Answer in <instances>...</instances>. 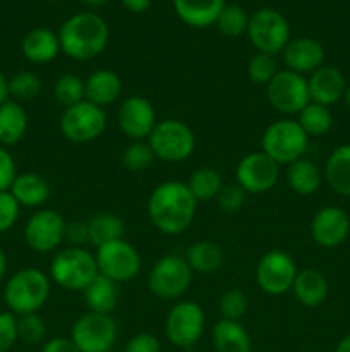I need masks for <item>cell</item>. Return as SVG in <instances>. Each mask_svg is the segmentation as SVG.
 Wrapping results in <instances>:
<instances>
[{
	"label": "cell",
	"mask_w": 350,
	"mask_h": 352,
	"mask_svg": "<svg viewBox=\"0 0 350 352\" xmlns=\"http://www.w3.org/2000/svg\"><path fill=\"white\" fill-rule=\"evenodd\" d=\"M198 201L180 181H165L148 198V217L165 236H178L191 227Z\"/></svg>",
	"instance_id": "obj_1"
},
{
	"label": "cell",
	"mask_w": 350,
	"mask_h": 352,
	"mask_svg": "<svg viewBox=\"0 0 350 352\" xmlns=\"http://www.w3.org/2000/svg\"><path fill=\"white\" fill-rule=\"evenodd\" d=\"M60 50L74 60H91L108 43V24L93 12H79L69 17L58 31Z\"/></svg>",
	"instance_id": "obj_2"
},
{
	"label": "cell",
	"mask_w": 350,
	"mask_h": 352,
	"mask_svg": "<svg viewBox=\"0 0 350 352\" xmlns=\"http://www.w3.org/2000/svg\"><path fill=\"white\" fill-rule=\"evenodd\" d=\"M50 298V277L40 268L16 272L3 287V301L12 315L38 313Z\"/></svg>",
	"instance_id": "obj_3"
},
{
	"label": "cell",
	"mask_w": 350,
	"mask_h": 352,
	"mask_svg": "<svg viewBox=\"0 0 350 352\" xmlns=\"http://www.w3.org/2000/svg\"><path fill=\"white\" fill-rule=\"evenodd\" d=\"M96 275L98 267L95 254L82 246H69L60 250L50 263V278L65 291L82 292Z\"/></svg>",
	"instance_id": "obj_4"
},
{
	"label": "cell",
	"mask_w": 350,
	"mask_h": 352,
	"mask_svg": "<svg viewBox=\"0 0 350 352\" xmlns=\"http://www.w3.org/2000/svg\"><path fill=\"white\" fill-rule=\"evenodd\" d=\"M307 146L309 136L294 119L275 120L261 138V151L278 165H288L302 158Z\"/></svg>",
	"instance_id": "obj_5"
},
{
	"label": "cell",
	"mask_w": 350,
	"mask_h": 352,
	"mask_svg": "<svg viewBox=\"0 0 350 352\" xmlns=\"http://www.w3.org/2000/svg\"><path fill=\"white\" fill-rule=\"evenodd\" d=\"M148 144L156 158L177 164L187 160L194 153L196 136L194 131L184 120L163 119L158 120L154 129L151 131Z\"/></svg>",
	"instance_id": "obj_6"
},
{
	"label": "cell",
	"mask_w": 350,
	"mask_h": 352,
	"mask_svg": "<svg viewBox=\"0 0 350 352\" xmlns=\"http://www.w3.org/2000/svg\"><path fill=\"white\" fill-rule=\"evenodd\" d=\"M58 129L62 136L72 143H89L105 133L106 113L102 107L82 100L64 109L58 120Z\"/></svg>",
	"instance_id": "obj_7"
},
{
	"label": "cell",
	"mask_w": 350,
	"mask_h": 352,
	"mask_svg": "<svg viewBox=\"0 0 350 352\" xmlns=\"http://www.w3.org/2000/svg\"><path fill=\"white\" fill-rule=\"evenodd\" d=\"M192 274L194 272L191 270L184 256L167 254L151 267L148 274V287L151 294L165 301L178 299L191 287Z\"/></svg>",
	"instance_id": "obj_8"
},
{
	"label": "cell",
	"mask_w": 350,
	"mask_h": 352,
	"mask_svg": "<svg viewBox=\"0 0 350 352\" xmlns=\"http://www.w3.org/2000/svg\"><path fill=\"white\" fill-rule=\"evenodd\" d=\"M247 34L257 52L275 57L290 41V26L278 10L259 9L249 17Z\"/></svg>",
	"instance_id": "obj_9"
},
{
	"label": "cell",
	"mask_w": 350,
	"mask_h": 352,
	"mask_svg": "<svg viewBox=\"0 0 350 352\" xmlns=\"http://www.w3.org/2000/svg\"><path fill=\"white\" fill-rule=\"evenodd\" d=\"M98 274L117 284L132 280L141 270V256L136 248L126 239H117L96 248Z\"/></svg>",
	"instance_id": "obj_10"
},
{
	"label": "cell",
	"mask_w": 350,
	"mask_h": 352,
	"mask_svg": "<svg viewBox=\"0 0 350 352\" xmlns=\"http://www.w3.org/2000/svg\"><path fill=\"white\" fill-rule=\"evenodd\" d=\"M71 339L81 352H112L117 340V323L110 315L88 311L74 322Z\"/></svg>",
	"instance_id": "obj_11"
},
{
	"label": "cell",
	"mask_w": 350,
	"mask_h": 352,
	"mask_svg": "<svg viewBox=\"0 0 350 352\" xmlns=\"http://www.w3.org/2000/svg\"><path fill=\"white\" fill-rule=\"evenodd\" d=\"M205 311L194 301H180L168 311L165 320V336L168 342L180 349H189L205 332Z\"/></svg>",
	"instance_id": "obj_12"
},
{
	"label": "cell",
	"mask_w": 350,
	"mask_h": 352,
	"mask_svg": "<svg viewBox=\"0 0 350 352\" xmlns=\"http://www.w3.org/2000/svg\"><path fill=\"white\" fill-rule=\"evenodd\" d=\"M266 98L270 105L283 116L299 113L311 102L307 79L288 69L278 71L277 76L266 85Z\"/></svg>",
	"instance_id": "obj_13"
},
{
	"label": "cell",
	"mask_w": 350,
	"mask_h": 352,
	"mask_svg": "<svg viewBox=\"0 0 350 352\" xmlns=\"http://www.w3.org/2000/svg\"><path fill=\"white\" fill-rule=\"evenodd\" d=\"M297 265L294 258L281 250H271L259 258L256 265V282L270 296H283L292 291Z\"/></svg>",
	"instance_id": "obj_14"
},
{
	"label": "cell",
	"mask_w": 350,
	"mask_h": 352,
	"mask_svg": "<svg viewBox=\"0 0 350 352\" xmlns=\"http://www.w3.org/2000/svg\"><path fill=\"white\" fill-rule=\"evenodd\" d=\"M67 222L58 212L40 208L27 219L24 227V241L36 253H51L65 241Z\"/></svg>",
	"instance_id": "obj_15"
},
{
	"label": "cell",
	"mask_w": 350,
	"mask_h": 352,
	"mask_svg": "<svg viewBox=\"0 0 350 352\" xmlns=\"http://www.w3.org/2000/svg\"><path fill=\"white\" fill-rule=\"evenodd\" d=\"M280 179V165L263 151H253L239 160L235 167V181L247 195H264L277 186Z\"/></svg>",
	"instance_id": "obj_16"
},
{
	"label": "cell",
	"mask_w": 350,
	"mask_h": 352,
	"mask_svg": "<svg viewBox=\"0 0 350 352\" xmlns=\"http://www.w3.org/2000/svg\"><path fill=\"white\" fill-rule=\"evenodd\" d=\"M156 112L153 103L141 95L124 100L117 112L120 131L132 141H146L156 126Z\"/></svg>",
	"instance_id": "obj_17"
},
{
	"label": "cell",
	"mask_w": 350,
	"mask_h": 352,
	"mask_svg": "<svg viewBox=\"0 0 350 352\" xmlns=\"http://www.w3.org/2000/svg\"><path fill=\"white\" fill-rule=\"evenodd\" d=\"M350 234L349 213L338 206H325L311 220V237L325 250L342 246Z\"/></svg>",
	"instance_id": "obj_18"
},
{
	"label": "cell",
	"mask_w": 350,
	"mask_h": 352,
	"mask_svg": "<svg viewBox=\"0 0 350 352\" xmlns=\"http://www.w3.org/2000/svg\"><path fill=\"white\" fill-rule=\"evenodd\" d=\"M309 100L319 105H335L345 96L347 81L342 71L333 65H321L307 79Z\"/></svg>",
	"instance_id": "obj_19"
},
{
	"label": "cell",
	"mask_w": 350,
	"mask_h": 352,
	"mask_svg": "<svg viewBox=\"0 0 350 352\" xmlns=\"http://www.w3.org/2000/svg\"><path fill=\"white\" fill-rule=\"evenodd\" d=\"M283 62L292 72L297 74H312L325 62V48L314 38H295L283 48Z\"/></svg>",
	"instance_id": "obj_20"
},
{
	"label": "cell",
	"mask_w": 350,
	"mask_h": 352,
	"mask_svg": "<svg viewBox=\"0 0 350 352\" xmlns=\"http://www.w3.org/2000/svg\"><path fill=\"white\" fill-rule=\"evenodd\" d=\"M292 292H294L299 305L305 306V308H318L328 298V278L318 268H302L295 275Z\"/></svg>",
	"instance_id": "obj_21"
},
{
	"label": "cell",
	"mask_w": 350,
	"mask_h": 352,
	"mask_svg": "<svg viewBox=\"0 0 350 352\" xmlns=\"http://www.w3.org/2000/svg\"><path fill=\"white\" fill-rule=\"evenodd\" d=\"M23 55L33 64H48L55 60L60 50L58 34L48 28H34L27 31L21 43Z\"/></svg>",
	"instance_id": "obj_22"
},
{
	"label": "cell",
	"mask_w": 350,
	"mask_h": 352,
	"mask_svg": "<svg viewBox=\"0 0 350 352\" xmlns=\"http://www.w3.org/2000/svg\"><path fill=\"white\" fill-rule=\"evenodd\" d=\"M9 191L21 206L40 208L48 201L51 189L43 175L36 172H23L16 175Z\"/></svg>",
	"instance_id": "obj_23"
},
{
	"label": "cell",
	"mask_w": 350,
	"mask_h": 352,
	"mask_svg": "<svg viewBox=\"0 0 350 352\" xmlns=\"http://www.w3.org/2000/svg\"><path fill=\"white\" fill-rule=\"evenodd\" d=\"M120 93H122L120 76L110 69H98L89 74L84 81V100L102 109L117 102L120 98Z\"/></svg>",
	"instance_id": "obj_24"
},
{
	"label": "cell",
	"mask_w": 350,
	"mask_h": 352,
	"mask_svg": "<svg viewBox=\"0 0 350 352\" xmlns=\"http://www.w3.org/2000/svg\"><path fill=\"white\" fill-rule=\"evenodd\" d=\"M177 16L192 28H208L216 23L225 0H174Z\"/></svg>",
	"instance_id": "obj_25"
},
{
	"label": "cell",
	"mask_w": 350,
	"mask_h": 352,
	"mask_svg": "<svg viewBox=\"0 0 350 352\" xmlns=\"http://www.w3.org/2000/svg\"><path fill=\"white\" fill-rule=\"evenodd\" d=\"M27 131V113L16 100H7L0 105V146H14Z\"/></svg>",
	"instance_id": "obj_26"
},
{
	"label": "cell",
	"mask_w": 350,
	"mask_h": 352,
	"mask_svg": "<svg viewBox=\"0 0 350 352\" xmlns=\"http://www.w3.org/2000/svg\"><path fill=\"white\" fill-rule=\"evenodd\" d=\"M84 294L88 311L102 313V315H110L119 305L120 291L119 284L103 275H96L91 284L82 291Z\"/></svg>",
	"instance_id": "obj_27"
},
{
	"label": "cell",
	"mask_w": 350,
	"mask_h": 352,
	"mask_svg": "<svg viewBox=\"0 0 350 352\" xmlns=\"http://www.w3.org/2000/svg\"><path fill=\"white\" fill-rule=\"evenodd\" d=\"M211 342L216 352H250L253 342L240 322L220 320L211 332Z\"/></svg>",
	"instance_id": "obj_28"
},
{
	"label": "cell",
	"mask_w": 350,
	"mask_h": 352,
	"mask_svg": "<svg viewBox=\"0 0 350 352\" xmlns=\"http://www.w3.org/2000/svg\"><path fill=\"white\" fill-rule=\"evenodd\" d=\"M285 177H287L288 188L299 196L314 195L323 182V174L318 165L304 157L287 165Z\"/></svg>",
	"instance_id": "obj_29"
},
{
	"label": "cell",
	"mask_w": 350,
	"mask_h": 352,
	"mask_svg": "<svg viewBox=\"0 0 350 352\" xmlns=\"http://www.w3.org/2000/svg\"><path fill=\"white\" fill-rule=\"evenodd\" d=\"M325 177L336 195L350 196V144H340L329 153Z\"/></svg>",
	"instance_id": "obj_30"
},
{
	"label": "cell",
	"mask_w": 350,
	"mask_h": 352,
	"mask_svg": "<svg viewBox=\"0 0 350 352\" xmlns=\"http://www.w3.org/2000/svg\"><path fill=\"white\" fill-rule=\"evenodd\" d=\"M184 258L192 272L208 275L220 270L223 260H225V254H223L222 248L213 241H196L187 248Z\"/></svg>",
	"instance_id": "obj_31"
},
{
	"label": "cell",
	"mask_w": 350,
	"mask_h": 352,
	"mask_svg": "<svg viewBox=\"0 0 350 352\" xmlns=\"http://www.w3.org/2000/svg\"><path fill=\"white\" fill-rule=\"evenodd\" d=\"M88 232L89 244L100 248L106 243H112V241L124 239L126 223H124L122 217L117 215V213L102 212L88 220Z\"/></svg>",
	"instance_id": "obj_32"
},
{
	"label": "cell",
	"mask_w": 350,
	"mask_h": 352,
	"mask_svg": "<svg viewBox=\"0 0 350 352\" xmlns=\"http://www.w3.org/2000/svg\"><path fill=\"white\" fill-rule=\"evenodd\" d=\"M299 126L304 129L309 138L325 136L333 127V116L328 107L319 105V103L309 102L301 112L297 113Z\"/></svg>",
	"instance_id": "obj_33"
},
{
	"label": "cell",
	"mask_w": 350,
	"mask_h": 352,
	"mask_svg": "<svg viewBox=\"0 0 350 352\" xmlns=\"http://www.w3.org/2000/svg\"><path fill=\"white\" fill-rule=\"evenodd\" d=\"M185 184H187L189 191L192 192V196H194L198 203L216 199L220 189L223 188L222 175L215 168L209 167H201L192 172L191 177H189V181Z\"/></svg>",
	"instance_id": "obj_34"
},
{
	"label": "cell",
	"mask_w": 350,
	"mask_h": 352,
	"mask_svg": "<svg viewBox=\"0 0 350 352\" xmlns=\"http://www.w3.org/2000/svg\"><path fill=\"white\" fill-rule=\"evenodd\" d=\"M54 95L64 109L75 105L84 100V81L75 74L58 76L54 85Z\"/></svg>",
	"instance_id": "obj_35"
},
{
	"label": "cell",
	"mask_w": 350,
	"mask_h": 352,
	"mask_svg": "<svg viewBox=\"0 0 350 352\" xmlns=\"http://www.w3.org/2000/svg\"><path fill=\"white\" fill-rule=\"evenodd\" d=\"M215 24L220 33L225 34V36L239 38L244 33H247L249 17H247L246 10L240 9L239 6H225Z\"/></svg>",
	"instance_id": "obj_36"
},
{
	"label": "cell",
	"mask_w": 350,
	"mask_h": 352,
	"mask_svg": "<svg viewBox=\"0 0 350 352\" xmlns=\"http://www.w3.org/2000/svg\"><path fill=\"white\" fill-rule=\"evenodd\" d=\"M41 91V79L34 72L21 71L9 79V96L16 102H30Z\"/></svg>",
	"instance_id": "obj_37"
},
{
	"label": "cell",
	"mask_w": 350,
	"mask_h": 352,
	"mask_svg": "<svg viewBox=\"0 0 350 352\" xmlns=\"http://www.w3.org/2000/svg\"><path fill=\"white\" fill-rule=\"evenodd\" d=\"M156 160L148 141H132L122 153V165L130 172H143Z\"/></svg>",
	"instance_id": "obj_38"
},
{
	"label": "cell",
	"mask_w": 350,
	"mask_h": 352,
	"mask_svg": "<svg viewBox=\"0 0 350 352\" xmlns=\"http://www.w3.org/2000/svg\"><path fill=\"white\" fill-rule=\"evenodd\" d=\"M247 308H249L247 296L242 291H237V289L225 291L218 301L222 320H230V322H240L246 316Z\"/></svg>",
	"instance_id": "obj_39"
},
{
	"label": "cell",
	"mask_w": 350,
	"mask_h": 352,
	"mask_svg": "<svg viewBox=\"0 0 350 352\" xmlns=\"http://www.w3.org/2000/svg\"><path fill=\"white\" fill-rule=\"evenodd\" d=\"M277 60H275L273 55L257 52L256 55L250 57L249 64H247V76H249L253 85L266 86L277 76Z\"/></svg>",
	"instance_id": "obj_40"
},
{
	"label": "cell",
	"mask_w": 350,
	"mask_h": 352,
	"mask_svg": "<svg viewBox=\"0 0 350 352\" xmlns=\"http://www.w3.org/2000/svg\"><path fill=\"white\" fill-rule=\"evenodd\" d=\"M47 336V323L38 313H30L17 318V337L24 344L43 342Z\"/></svg>",
	"instance_id": "obj_41"
},
{
	"label": "cell",
	"mask_w": 350,
	"mask_h": 352,
	"mask_svg": "<svg viewBox=\"0 0 350 352\" xmlns=\"http://www.w3.org/2000/svg\"><path fill=\"white\" fill-rule=\"evenodd\" d=\"M246 196L247 192L237 182L235 184H223L218 196H216V203H218L220 210L226 213H233L242 208L244 203H246Z\"/></svg>",
	"instance_id": "obj_42"
},
{
	"label": "cell",
	"mask_w": 350,
	"mask_h": 352,
	"mask_svg": "<svg viewBox=\"0 0 350 352\" xmlns=\"http://www.w3.org/2000/svg\"><path fill=\"white\" fill-rule=\"evenodd\" d=\"M21 205L16 201L10 191L0 192V234L7 232L16 226L19 219Z\"/></svg>",
	"instance_id": "obj_43"
},
{
	"label": "cell",
	"mask_w": 350,
	"mask_h": 352,
	"mask_svg": "<svg viewBox=\"0 0 350 352\" xmlns=\"http://www.w3.org/2000/svg\"><path fill=\"white\" fill-rule=\"evenodd\" d=\"M17 318L10 311L0 313V352H10L17 342Z\"/></svg>",
	"instance_id": "obj_44"
},
{
	"label": "cell",
	"mask_w": 350,
	"mask_h": 352,
	"mask_svg": "<svg viewBox=\"0 0 350 352\" xmlns=\"http://www.w3.org/2000/svg\"><path fill=\"white\" fill-rule=\"evenodd\" d=\"M16 175V160H14V157L10 155L9 150L0 146V192L9 191Z\"/></svg>",
	"instance_id": "obj_45"
},
{
	"label": "cell",
	"mask_w": 350,
	"mask_h": 352,
	"mask_svg": "<svg viewBox=\"0 0 350 352\" xmlns=\"http://www.w3.org/2000/svg\"><path fill=\"white\" fill-rule=\"evenodd\" d=\"M126 352H161V344L160 339L153 333L141 332L136 333L134 337H130L129 342H127Z\"/></svg>",
	"instance_id": "obj_46"
},
{
	"label": "cell",
	"mask_w": 350,
	"mask_h": 352,
	"mask_svg": "<svg viewBox=\"0 0 350 352\" xmlns=\"http://www.w3.org/2000/svg\"><path fill=\"white\" fill-rule=\"evenodd\" d=\"M65 239L72 243L74 246L81 248V244H89V232H88V222H74L67 223L65 229Z\"/></svg>",
	"instance_id": "obj_47"
},
{
	"label": "cell",
	"mask_w": 350,
	"mask_h": 352,
	"mask_svg": "<svg viewBox=\"0 0 350 352\" xmlns=\"http://www.w3.org/2000/svg\"><path fill=\"white\" fill-rule=\"evenodd\" d=\"M40 352H81L78 349L71 337H54L47 340Z\"/></svg>",
	"instance_id": "obj_48"
},
{
	"label": "cell",
	"mask_w": 350,
	"mask_h": 352,
	"mask_svg": "<svg viewBox=\"0 0 350 352\" xmlns=\"http://www.w3.org/2000/svg\"><path fill=\"white\" fill-rule=\"evenodd\" d=\"M122 3L127 10L139 14V12H144V10L150 9L151 0H122Z\"/></svg>",
	"instance_id": "obj_49"
},
{
	"label": "cell",
	"mask_w": 350,
	"mask_h": 352,
	"mask_svg": "<svg viewBox=\"0 0 350 352\" xmlns=\"http://www.w3.org/2000/svg\"><path fill=\"white\" fill-rule=\"evenodd\" d=\"M9 100V79L0 72V105Z\"/></svg>",
	"instance_id": "obj_50"
},
{
	"label": "cell",
	"mask_w": 350,
	"mask_h": 352,
	"mask_svg": "<svg viewBox=\"0 0 350 352\" xmlns=\"http://www.w3.org/2000/svg\"><path fill=\"white\" fill-rule=\"evenodd\" d=\"M335 352H350V333H347V336L336 344Z\"/></svg>",
	"instance_id": "obj_51"
},
{
	"label": "cell",
	"mask_w": 350,
	"mask_h": 352,
	"mask_svg": "<svg viewBox=\"0 0 350 352\" xmlns=\"http://www.w3.org/2000/svg\"><path fill=\"white\" fill-rule=\"evenodd\" d=\"M7 272V256L2 250H0V284H2L3 277H5Z\"/></svg>",
	"instance_id": "obj_52"
},
{
	"label": "cell",
	"mask_w": 350,
	"mask_h": 352,
	"mask_svg": "<svg viewBox=\"0 0 350 352\" xmlns=\"http://www.w3.org/2000/svg\"><path fill=\"white\" fill-rule=\"evenodd\" d=\"M84 3H88V6H93V7H100L103 6V3H106L108 0H82Z\"/></svg>",
	"instance_id": "obj_53"
},
{
	"label": "cell",
	"mask_w": 350,
	"mask_h": 352,
	"mask_svg": "<svg viewBox=\"0 0 350 352\" xmlns=\"http://www.w3.org/2000/svg\"><path fill=\"white\" fill-rule=\"evenodd\" d=\"M343 100H345L347 107H349V109H350V85L347 86V91H345V96H343Z\"/></svg>",
	"instance_id": "obj_54"
},
{
	"label": "cell",
	"mask_w": 350,
	"mask_h": 352,
	"mask_svg": "<svg viewBox=\"0 0 350 352\" xmlns=\"http://www.w3.org/2000/svg\"><path fill=\"white\" fill-rule=\"evenodd\" d=\"M47 2H55V0H47Z\"/></svg>",
	"instance_id": "obj_55"
},
{
	"label": "cell",
	"mask_w": 350,
	"mask_h": 352,
	"mask_svg": "<svg viewBox=\"0 0 350 352\" xmlns=\"http://www.w3.org/2000/svg\"><path fill=\"white\" fill-rule=\"evenodd\" d=\"M117 352H126V351H117Z\"/></svg>",
	"instance_id": "obj_56"
}]
</instances>
